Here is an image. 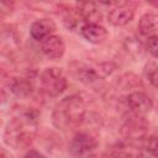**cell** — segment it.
Masks as SVG:
<instances>
[{"label": "cell", "mask_w": 158, "mask_h": 158, "mask_svg": "<svg viewBox=\"0 0 158 158\" xmlns=\"http://www.w3.org/2000/svg\"><path fill=\"white\" fill-rule=\"evenodd\" d=\"M38 111L27 107L15 115L6 125L4 131V142L14 149H27L37 136Z\"/></svg>", "instance_id": "cell-1"}, {"label": "cell", "mask_w": 158, "mask_h": 158, "mask_svg": "<svg viewBox=\"0 0 158 158\" xmlns=\"http://www.w3.org/2000/svg\"><path fill=\"white\" fill-rule=\"evenodd\" d=\"M86 112L85 102L80 95H69L62 99L52 111V123L56 128L65 131L80 126Z\"/></svg>", "instance_id": "cell-2"}, {"label": "cell", "mask_w": 158, "mask_h": 158, "mask_svg": "<svg viewBox=\"0 0 158 158\" xmlns=\"http://www.w3.org/2000/svg\"><path fill=\"white\" fill-rule=\"evenodd\" d=\"M116 69V64L112 62H101L96 64H86L80 62H73L70 64L72 75L85 85H93L104 78L109 77Z\"/></svg>", "instance_id": "cell-3"}, {"label": "cell", "mask_w": 158, "mask_h": 158, "mask_svg": "<svg viewBox=\"0 0 158 158\" xmlns=\"http://www.w3.org/2000/svg\"><path fill=\"white\" fill-rule=\"evenodd\" d=\"M148 128L149 122L144 118V116L131 112V115L121 125L120 133L125 142L137 147V143H142L143 139L148 136Z\"/></svg>", "instance_id": "cell-4"}, {"label": "cell", "mask_w": 158, "mask_h": 158, "mask_svg": "<svg viewBox=\"0 0 158 158\" xmlns=\"http://www.w3.org/2000/svg\"><path fill=\"white\" fill-rule=\"evenodd\" d=\"M40 83L43 93L52 98L59 96L68 85L64 72L57 67H49L43 69L40 75Z\"/></svg>", "instance_id": "cell-5"}, {"label": "cell", "mask_w": 158, "mask_h": 158, "mask_svg": "<svg viewBox=\"0 0 158 158\" xmlns=\"http://www.w3.org/2000/svg\"><path fill=\"white\" fill-rule=\"evenodd\" d=\"M99 142L91 131H78L68 143V153L73 157L91 156Z\"/></svg>", "instance_id": "cell-6"}, {"label": "cell", "mask_w": 158, "mask_h": 158, "mask_svg": "<svg viewBox=\"0 0 158 158\" xmlns=\"http://www.w3.org/2000/svg\"><path fill=\"white\" fill-rule=\"evenodd\" d=\"M21 52V38L14 26H4L0 30V56L15 59Z\"/></svg>", "instance_id": "cell-7"}, {"label": "cell", "mask_w": 158, "mask_h": 158, "mask_svg": "<svg viewBox=\"0 0 158 158\" xmlns=\"http://www.w3.org/2000/svg\"><path fill=\"white\" fill-rule=\"evenodd\" d=\"M136 14V4L133 1H126L115 6L107 14V21L115 27H123L130 23Z\"/></svg>", "instance_id": "cell-8"}, {"label": "cell", "mask_w": 158, "mask_h": 158, "mask_svg": "<svg viewBox=\"0 0 158 158\" xmlns=\"http://www.w3.org/2000/svg\"><path fill=\"white\" fill-rule=\"evenodd\" d=\"M126 106L132 114L146 116L153 109L152 99L141 90H133L126 96Z\"/></svg>", "instance_id": "cell-9"}, {"label": "cell", "mask_w": 158, "mask_h": 158, "mask_svg": "<svg viewBox=\"0 0 158 158\" xmlns=\"http://www.w3.org/2000/svg\"><path fill=\"white\" fill-rule=\"evenodd\" d=\"M41 51L47 58L57 60L64 56L65 43L60 36L52 33L41 41Z\"/></svg>", "instance_id": "cell-10"}, {"label": "cell", "mask_w": 158, "mask_h": 158, "mask_svg": "<svg viewBox=\"0 0 158 158\" xmlns=\"http://www.w3.org/2000/svg\"><path fill=\"white\" fill-rule=\"evenodd\" d=\"M79 32L85 41L93 44L102 43L109 36L107 30L101 23H98V22H85L80 27Z\"/></svg>", "instance_id": "cell-11"}, {"label": "cell", "mask_w": 158, "mask_h": 158, "mask_svg": "<svg viewBox=\"0 0 158 158\" xmlns=\"http://www.w3.org/2000/svg\"><path fill=\"white\" fill-rule=\"evenodd\" d=\"M56 28H57V26L52 19H49V17L37 19L30 26V36L32 37V40L41 42L47 36L52 35L56 31Z\"/></svg>", "instance_id": "cell-12"}, {"label": "cell", "mask_w": 158, "mask_h": 158, "mask_svg": "<svg viewBox=\"0 0 158 158\" xmlns=\"http://www.w3.org/2000/svg\"><path fill=\"white\" fill-rule=\"evenodd\" d=\"M7 88L19 99H26L33 91V84L30 77H11L7 81Z\"/></svg>", "instance_id": "cell-13"}, {"label": "cell", "mask_w": 158, "mask_h": 158, "mask_svg": "<svg viewBox=\"0 0 158 158\" xmlns=\"http://www.w3.org/2000/svg\"><path fill=\"white\" fill-rule=\"evenodd\" d=\"M77 9L81 14L85 22H98L100 23L102 15L99 11L96 2L94 0H78Z\"/></svg>", "instance_id": "cell-14"}, {"label": "cell", "mask_w": 158, "mask_h": 158, "mask_svg": "<svg viewBox=\"0 0 158 158\" xmlns=\"http://www.w3.org/2000/svg\"><path fill=\"white\" fill-rule=\"evenodd\" d=\"M157 15L156 12H146L141 16L139 21H138V30L139 33L144 37H149V36H157Z\"/></svg>", "instance_id": "cell-15"}, {"label": "cell", "mask_w": 158, "mask_h": 158, "mask_svg": "<svg viewBox=\"0 0 158 158\" xmlns=\"http://www.w3.org/2000/svg\"><path fill=\"white\" fill-rule=\"evenodd\" d=\"M62 22L65 26V28L74 31V30H80V27L85 23L81 14L77 7L74 9H67L63 15H62Z\"/></svg>", "instance_id": "cell-16"}, {"label": "cell", "mask_w": 158, "mask_h": 158, "mask_svg": "<svg viewBox=\"0 0 158 158\" xmlns=\"http://www.w3.org/2000/svg\"><path fill=\"white\" fill-rule=\"evenodd\" d=\"M117 86L121 90H136L138 86H142V81L139 77H137L135 73H125L117 78L116 81Z\"/></svg>", "instance_id": "cell-17"}, {"label": "cell", "mask_w": 158, "mask_h": 158, "mask_svg": "<svg viewBox=\"0 0 158 158\" xmlns=\"http://www.w3.org/2000/svg\"><path fill=\"white\" fill-rule=\"evenodd\" d=\"M125 49L133 57H141L144 52V42L137 37H127L123 42Z\"/></svg>", "instance_id": "cell-18"}, {"label": "cell", "mask_w": 158, "mask_h": 158, "mask_svg": "<svg viewBox=\"0 0 158 158\" xmlns=\"http://www.w3.org/2000/svg\"><path fill=\"white\" fill-rule=\"evenodd\" d=\"M143 74H144L146 79L148 80V83L153 88H157V63H156L154 58L146 63L144 69H143Z\"/></svg>", "instance_id": "cell-19"}, {"label": "cell", "mask_w": 158, "mask_h": 158, "mask_svg": "<svg viewBox=\"0 0 158 158\" xmlns=\"http://www.w3.org/2000/svg\"><path fill=\"white\" fill-rule=\"evenodd\" d=\"M142 146H143V149H144L148 154H151V156H153V157L157 156V136H156V135H151V136L148 135V136L143 139Z\"/></svg>", "instance_id": "cell-20"}, {"label": "cell", "mask_w": 158, "mask_h": 158, "mask_svg": "<svg viewBox=\"0 0 158 158\" xmlns=\"http://www.w3.org/2000/svg\"><path fill=\"white\" fill-rule=\"evenodd\" d=\"M157 36H149L147 37V41L144 42V51H147L153 58L157 57Z\"/></svg>", "instance_id": "cell-21"}, {"label": "cell", "mask_w": 158, "mask_h": 158, "mask_svg": "<svg viewBox=\"0 0 158 158\" xmlns=\"http://www.w3.org/2000/svg\"><path fill=\"white\" fill-rule=\"evenodd\" d=\"M14 5L10 0H0V21L11 15Z\"/></svg>", "instance_id": "cell-22"}, {"label": "cell", "mask_w": 158, "mask_h": 158, "mask_svg": "<svg viewBox=\"0 0 158 158\" xmlns=\"http://www.w3.org/2000/svg\"><path fill=\"white\" fill-rule=\"evenodd\" d=\"M32 156H37V157H44V154L40 151H36V149H30L28 152L25 153V157H32Z\"/></svg>", "instance_id": "cell-23"}, {"label": "cell", "mask_w": 158, "mask_h": 158, "mask_svg": "<svg viewBox=\"0 0 158 158\" xmlns=\"http://www.w3.org/2000/svg\"><path fill=\"white\" fill-rule=\"evenodd\" d=\"M96 2H99V4H101V5H112V4H115L117 0H95Z\"/></svg>", "instance_id": "cell-24"}, {"label": "cell", "mask_w": 158, "mask_h": 158, "mask_svg": "<svg viewBox=\"0 0 158 158\" xmlns=\"http://www.w3.org/2000/svg\"><path fill=\"white\" fill-rule=\"evenodd\" d=\"M6 98H7L6 93H5L4 90H1V89H0V104L5 102V101H6Z\"/></svg>", "instance_id": "cell-25"}, {"label": "cell", "mask_w": 158, "mask_h": 158, "mask_svg": "<svg viewBox=\"0 0 158 158\" xmlns=\"http://www.w3.org/2000/svg\"><path fill=\"white\" fill-rule=\"evenodd\" d=\"M146 1H147V2H149L152 6H154V7H156V6H157V1H158V0H146Z\"/></svg>", "instance_id": "cell-26"}, {"label": "cell", "mask_w": 158, "mask_h": 158, "mask_svg": "<svg viewBox=\"0 0 158 158\" xmlns=\"http://www.w3.org/2000/svg\"><path fill=\"white\" fill-rule=\"evenodd\" d=\"M2 75H4V69L0 67V77H2Z\"/></svg>", "instance_id": "cell-27"}, {"label": "cell", "mask_w": 158, "mask_h": 158, "mask_svg": "<svg viewBox=\"0 0 158 158\" xmlns=\"http://www.w3.org/2000/svg\"><path fill=\"white\" fill-rule=\"evenodd\" d=\"M40 1H51V0H40Z\"/></svg>", "instance_id": "cell-28"}]
</instances>
